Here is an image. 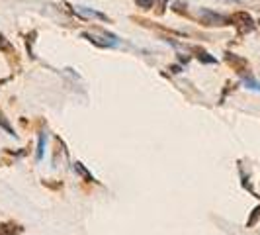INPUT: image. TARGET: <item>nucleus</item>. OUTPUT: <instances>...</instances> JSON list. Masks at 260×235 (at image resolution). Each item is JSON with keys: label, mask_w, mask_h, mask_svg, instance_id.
<instances>
[{"label": "nucleus", "mask_w": 260, "mask_h": 235, "mask_svg": "<svg viewBox=\"0 0 260 235\" xmlns=\"http://www.w3.org/2000/svg\"><path fill=\"white\" fill-rule=\"evenodd\" d=\"M172 12L180 14V16H188V4H186V0H176L172 4Z\"/></svg>", "instance_id": "9d476101"}, {"label": "nucleus", "mask_w": 260, "mask_h": 235, "mask_svg": "<svg viewBox=\"0 0 260 235\" xmlns=\"http://www.w3.org/2000/svg\"><path fill=\"white\" fill-rule=\"evenodd\" d=\"M0 130H4L6 133H8V135H14V137H16V133H14L12 126H10V122L4 118V114H2V112H0Z\"/></svg>", "instance_id": "f8f14e48"}, {"label": "nucleus", "mask_w": 260, "mask_h": 235, "mask_svg": "<svg viewBox=\"0 0 260 235\" xmlns=\"http://www.w3.org/2000/svg\"><path fill=\"white\" fill-rule=\"evenodd\" d=\"M192 51L196 53V57H198V61H202V63H206V65H215L217 63V59L213 57V55H209L206 49H200V47H192Z\"/></svg>", "instance_id": "423d86ee"}, {"label": "nucleus", "mask_w": 260, "mask_h": 235, "mask_svg": "<svg viewBox=\"0 0 260 235\" xmlns=\"http://www.w3.org/2000/svg\"><path fill=\"white\" fill-rule=\"evenodd\" d=\"M225 63L229 67H233V71H237L241 77H248L250 75V67H248V61L245 57H239L235 53L227 51L225 53Z\"/></svg>", "instance_id": "7ed1b4c3"}, {"label": "nucleus", "mask_w": 260, "mask_h": 235, "mask_svg": "<svg viewBox=\"0 0 260 235\" xmlns=\"http://www.w3.org/2000/svg\"><path fill=\"white\" fill-rule=\"evenodd\" d=\"M0 51L4 53V55H8V57H14L16 59V47H14L12 43L8 41V39L4 38V34H0Z\"/></svg>", "instance_id": "0eeeda50"}, {"label": "nucleus", "mask_w": 260, "mask_h": 235, "mask_svg": "<svg viewBox=\"0 0 260 235\" xmlns=\"http://www.w3.org/2000/svg\"><path fill=\"white\" fill-rule=\"evenodd\" d=\"M82 38L88 39L90 43L98 45V47H116V45H117L116 41H110V39H104V41H102V38H96V36H92V34H86V32H82Z\"/></svg>", "instance_id": "39448f33"}, {"label": "nucleus", "mask_w": 260, "mask_h": 235, "mask_svg": "<svg viewBox=\"0 0 260 235\" xmlns=\"http://www.w3.org/2000/svg\"><path fill=\"white\" fill-rule=\"evenodd\" d=\"M243 82H245V86H247V89H250V91H258L260 92V82H256V80L250 77V75H248V77H243Z\"/></svg>", "instance_id": "ddd939ff"}, {"label": "nucleus", "mask_w": 260, "mask_h": 235, "mask_svg": "<svg viewBox=\"0 0 260 235\" xmlns=\"http://www.w3.org/2000/svg\"><path fill=\"white\" fill-rule=\"evenodd\" d=\"M73 169H75V172H77V174H80V177H82V179H84L86 183H98V181H96V179L92 177L90 172H88V169H86V167H84V165L80 163V161H77V163L73 165Z\"/></svg>", "instance_id": "6e6552de"}, {"label": "nucleus", "mask_w": 260, "mask_h": 235, "mask_svg": "<svg viewBox=\"0 0 260 235\" xmlns=\"http://www.w3.org/2000/svg\"><path fill=\"white\" fill-rule=\"evenodd\" d=\"M229 20H231V26L237 27V34H239V36L252 34V32H254V27H256L254 20H252V16L247 14V12H235Z\"/></svg>", "instance_id": "f03ea898"}, {"label": "nucleus", "mask_w": 260, "mask_h": 235, "mask_svg": "<svg viewBox=\"0 0 260 235\" xmlns=\"http://www.w3.org/2000/svg\"><path fill=\"white\" fill-rule=\"evenodd\" d=\"M45 153V131H41L38 137V149H36V161H41Z\"/></svg>", "instance_id": "1a4fd4ad"}, {"label": "nucleus", "mask_w": 260, "mask_h": 235, "mask_svg": "<svg viewBox=\"0 0 260 235\" xmlns=\"http://www.w3.org/2000/svg\"><path fill=\"white\" fill-rule=\"evenodd\" d=\"M170 71H172V73H182V69H180L178 65H172L170 67Z\"/></svg>", "instance_id": "dca6fc26"}, {"label": "nucleus", "mask_w": 260, "mask_h": 235, "mask_svg": "<svg viewBox=\"0 0 260 235\" xmlns=\"http://www.w3.org/2000/svg\"><path fill=\"white\" fill-rule=\"evenodd\" d=\"M135 4L141 8V10H151L155 6V0H135Z\"/></svg>", "instance_id": "4468645a"}, {"label": "nucleus", "mask_w": 260, "mask_h": 235, "mask_svg": "<svg viewBox=\"0 0 260 235\" xmlns=\"http://www.w3.org/2000/svg\"><path fill=\"white\" fill-rule=\"evenodd\" d=\"M198 18H200V24L206 27H221V26H231V20L223 14H217L209 8H200L198 12Z\"/></svg>", "instance_id": "f257e3e1"}, {"label": "nucleus", "mask_w": 260, "mask_h": 235, "mask_svg": "<svg viewBox=\"0 0 260 235\" xmlns=\"http://www.w3.org/2000/svg\"><path fill=\"white\" fill-rule=\"evenodd\" d=\"M258 24H260V20H258Z\"/></svg>", "instance_id": "a211bd4d"}, {"label": "nucleus", "mask_w": 260, "mask_h": 235, "mask_svg": "<svg viewBox=\"0 0 260 235\" xmlns=\"http://www.w3.org/2000/svg\"><path fill=\"white\" fill-rule=\"evenodd\" d=\"M24 227H20L18 223L14 222H2L0 223V235H16V233H22Z\"/></svg>", "instance_id": "20e7f679"}, {"label": "nucleus", "mask_w": 260, "mask_h": 235, "mask_svg": "<svg viewBox=\"0 0 260 235\" xmlns=\"http://www.w3.org/2000/svg\"><path fill=\"white\" fill-rule=\"evenodd\" d=\"M258 220H260V204L250 212V216H248V220H247V227H254Z\"/></svg>", "instance_id": "9b49d317"}, {"label": "nucleus", "mask_w": 260, "mask_h": 235, "mask_svg": "<svg viewBox=\"0 0 260 235\" xmlns=\"http://www.w3.org/2000/svg\"><path fill=\"white\" fill-rule=\"evenodd\" d=\"M167 2H169V0H158V2H156V14H158V16L165 14V10H167Z\"/></svg>", "instance_id": "2eb2a0df"}, {"label": "nucleus", "mask_w": 260, "mask_h": 235, "mask_svg": "<svg viewBox=\"0 0 260 235\" xmlns=\"http://www.w3.org/2000/svg\"><path fill=\"white\" fill-rule=\"evenodd\" d=\"M231 2H239V0H231Z\"/></svg>", "instance_id": "f3484780"}]
</instances>
